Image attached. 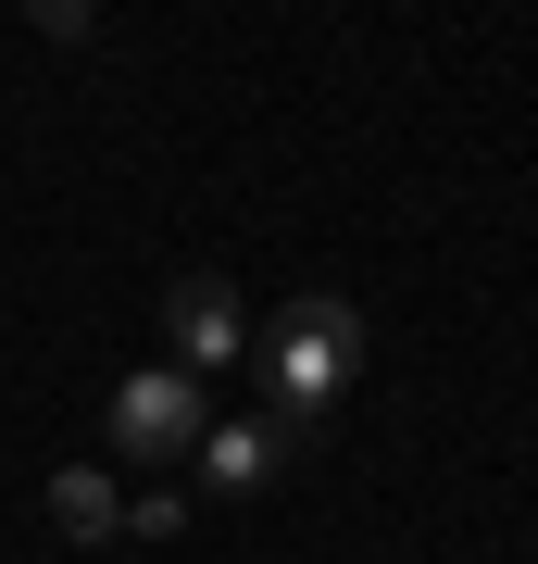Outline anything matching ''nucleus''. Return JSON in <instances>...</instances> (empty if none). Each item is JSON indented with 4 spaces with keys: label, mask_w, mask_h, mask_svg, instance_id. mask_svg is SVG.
I'll return each mask as SVG.
<instances>
[{
    "label": "nucleus",
    "mask_w": 538,
    "mask_h": 564,
    "mask_svg": "<svg viewBox=\"0 0 538 564\" xmlns=\"http://www.w3.org/2000/svg\"><path fill=\"white\" fill-rule=\"evenodd\" d=\"M351 377H363V314L339 302V289L288 302V314H276V339H263V402H276V426H314Z\"/></svg>",
    "instance_id": "obj_1"
},
{
    "label": "nucleus",
    "mask_w": 538,
    "mask_h": 564,
    "mask_svg": "<svg viewBox=\"0 0 538 564\" xmlns=\"http://www.w3.org/2000/svg\"><path fill=\"white\" fill-rule=\"evenodd\" d=\"M200 426H213V402H200V377H176V364H151V377L113 389V452H139V464L200 452Z\"/></svg>",
    "instance_id": "obj_2"
},
{
    "label": "nucleus",
    "mask_w": 538,
    "mask_h": 564,
    "mask_svg": "<svg viewBox=\"0 0 538 564\" xmlns=\"http://www.w3.org/2000/svg\"><path fill=\"white\" fill-rule=\"evenodd\" d=\"M163 339H176V377H226L239 364V289L226 276H176L163 289Z\"/></svg>",
    "instance_id": "obj_3"
},
{
    "label": "nucleus",
    "mask_w": 538,
    "mask_h": 564,
    "mask_svg": "<svg viewBox=\"0 0 538 564\" xmlns=\"http://www.w3.org/2000/svg\"><path fill=\"white\" fill-rule=\"evenodd\" d=\"M276 452H288V426H276V414H239V426H200V489H226V502H251V489L276 477Z\"/></svg>",
    "instance_id": "obj_4"
},
{
    "label": "nucleus",
    "mask_w": 538,
    "mask_h": 564,
    "mask_svg": "<svg viewBox=\"0 0 538 564\" xmlns=\"http://www.w3.org/2000/svg\"><path fill=\"white\" fill-rule=\"evenodd\" d=\"M51 527H63V540H113V527H125V489L100 477V464H63V477H51Z\"/></svg>",
    "instance_id": "obj_5"
},
{
    "label": "nucleus",
    "mask_w": 538,
    "mask_h": 564,
    "mask_svg": "<svg viewBox=\"0 0 538 564\" xmlns=\"http://www.w3.org/2000/svg\"><path fill=\"white\" fill-rule=\"evenodd\" d=\"M125 527H139V540H176V527H188V502H176V489H151V502H125Z\"/></svg>",
    "instance_id": "obj_6"
}]
</instances>
